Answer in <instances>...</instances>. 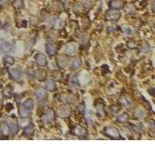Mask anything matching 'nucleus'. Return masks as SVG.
I'll return each mask as SVG.
<instances>
[{
    "mask_svg": "<svg viewBox=\"0 0 155 155\" xmlns=\"http://www.w3.org/2000/svg\"><path fill=\"white\" fill-rule=\"evenodd\" d=\"M15 44L11 41L7 40H1L0 41V49L6 53H10L14 50Z\"/></svg>",
    "mask_w": 155,
    "mask_h": 155,
    "instance_id": "nucleus-1",
    "label": "nucleus"
},
{
    "mask_svg": "<svg viewBox=\"0 0 155 155\" xmlns=\"http://www.w3.org/2000/svg\"><path fill=\"white\" fill-rule=\"evenodd\" d=\"M106 135H108L109 137H112V138H119V131L114 128V127H108L107 129L106 130Z\"/></svg>",
    "mask_w": 155,
    "mask_h": 155,
    "instance_id": "nucleus-2",
    "label": "nucleus"
},
{
    "mask_svg": "<svg viewBox=\"0 0 155 155\" xmlns=\"http://www.w3.org/2000/svg\"><path fill=\"white\" fill-rule=\"evenodd\" d=\"M106 17L112 20H116L120 17V12H118L117 10H111L108 11L106 13Z\"/></svg>",
    "mask_w": 155,
    "mask_h": 155,
    "instance_id": "nucleus-3",
    "label": "nucleus"
},
{
    "mask_svg": "<svg viewBox=\"0 0 155 155\" xmlns=\"http://www.w3.org/2000/svg\"><path fill=\"white\" fill-rule=\"evenodd\" d=\"M36 62L40 66H45L47 64V58L46 57L42 54H38L35 56Z\"/></svg>",
    "mask_w": 155,
    "mask_h": 155,
    "instance_id": "nucleus-4",
    "label": "nucleus"
},
{
    "mask_svg": "<svg viewBox=\"0 0 155 155\" xmlns=\"http://www.w3.org/2000/svg\"><path fill=\"white\" fill-rule=\"evenodd\" d=\"M7 123L9 125V127H10V130H11L13 134H15L16 132L18 131V125L17 123L14 121V120H12L10 119H7Z\"/></svg>",
    "mask_w": 155,
    "mask_h": 155,
    "instance_id": "nucleus-5",
    "label": "nucleus"
},
{
    "mask_svg": "<svg viewBox=\"0 0 155 155\" xmlns=\"http://www.w3.org/2000/svg\"><path fill=\"white\" fill-rule=\"evenodd\" d=\"M10 75H11V78L12 79L17 80L21 76V72L18 68H12V70L10 71Z\"/></svg>",
    "mask_w": 155,
    "mask_h": 155,
    "instance_id": "nucleus-6",
    "label": "nucleus"
},
{
    "mask_svg": "<svg viewBox=\"0 0 155 155\" xmlns=\"http://www.w3.org/2000/svg\"><path fill=\"white\" fill-rule=\"evenodd\" d=\"M46 52L49 55H53L55 53V48L51 43H48L46 45Z\"/></svg>",
    "mask_w": 155,
    "mask_h": 155,
    "instance_id": "nucleus-7",
    "label": "nucleus"
},
{
    "mask_svg": "<svg viewBox=\"0 0 155 155\" xmlns=\"http://www.w3.org/2000/svg\"><path fill=\"white\" fill-rule=\"evenodd\" d=\"M10 127H9V126H8L7 124L3 123V124L1 126L0 132H1L3 135H5V136H8V135L10 134Z\"/></svg>",
    "mask_w": 155,
    "mask_h": 155,
    "instance_id": "nucleus-8",
    "label": "nucleus"
},
{
    "mask_svg": "<svg viewBox=\"0 0 155 155\" xmlns=\"http://www.w3.org/2000/svg\"><path fill=\"white\" fill-rule=\"evenodd\" d=\"M123 2L122 1H120V0H115V1L111 2V6L113 9L119 10V9L123 7Z\"/></svg>",
    "mask_w": 155,
    "mask_h": 155,
    "instance_id": "nucleus-9",
    "label": "nucleus"
},
{
    "mask_svg": "<svg viewBox=\"0 0 155 155\" xmlns=\"http://www.w3.org/2000/svg\"><path fill=\"white\" fill-rule=\"evenodd\" d=\"M35 95H36V98H39V99H40V98H45L46 96H47L46 92H45L44 89H42V88H40V89L36 90V92H35Z\"/></svg>",
    "mask_w": 155,
    "mask_h": 155,
    "instance_id": "nucleus-10",
    "label": "nucleus"
},
{
    "mask_svg": "<svg viewBox=\"0 0 155 155\" xmlns=\"http://www.w3.org/2000/svg\"><path fill=\"white\" fill-rule=\"evenodd\" d=\"M53 117H54V112L50 109V110H48L46 112V114L43 117V119H44L46 122H48L53 119Z\"/></svg>",
    "mask_w": 155,
    "mask_h": 155,
    "instance_id": "nucleus-11",
    "label": "nucleus"
},
{
    "mask_svg": "<svg viewBox=\"0 0 155 155\" xmlns=\"http://www.w3.org/2000/svg\"><path fill=\"white\" fill-rule=\"evenodd\" d=\"M46 89L48 91H54L55 89V84L52 80H49L46 82Z\"/></svg>",
    "mask_w": 155,
    "mask_h": 155,
    "instance_id": "nucleus-12",
    "label": "nucleus"
},
{
    "mask_svg": "<svg viewBox=\"0 0 155 155\" xmlns=\"http://www.w3.org/2000/svg\"><path fill=\"white\" fill-rule=\"evenodd\" d=\"M24 107L27 109H32L34 108V101L32 99H27L24 102Z\"/></svg>",
    "mask_w": 155,
    "mask_h": 155,
    "instance_id": "nucleus-13",
    "label": "nucleus"
},
{
    "mask_svg": "<svg viewBox=\"0 0 155 155\" xmlns=\"http://www.w3.org/2000/svg\"><path fill=\"white\" fill-rule=\"evenodd\" d=\"M65 52L69 54H73L75 52V47L73 44H69L65 48Z\"/></svg>",
    "mask_w": 155,
    "mask_h": 155,
    "instance_id": "nucleus-14",
    "label": "nucleus"
},
{
    "mask_svg": "<svg viewBox=\"0 0 155 155\" xmlns=\"http://www.w3.org/2000/svg\"><path fill=\"white\" fill-rule=\"evenodd\" d=\"M120 102L123 105H124V106H128V105L130 104V98L127 96H122L121 98H120Z\"/></svg>",
    "mask_w": 155,
    "mask_h": 155,
    "instance_id": "nucleus-15",
    "label": "nucleus"
},
{
    "mask_svg": "<svg viewBox=\"0 0 155 155\" xmlns=\"http://www.w3.org/2000/svg\"><path fill=\"white\" fill-rule=\"evenodd\" d=\"M34 132V128L32 125H29V126H26L25 129H24V133L27 135H30Z\"/></svg>",
    "mask_w": 155,
    "mask_h": 155,
    "instance_id": "nucleus-16",
    "label": "nucleus"
},
{
    "mask_svg": "<svg viewBox=\"0 0 155 155\" xmlns=\"http://www.w3.org/2000/svg\"><path fill=\"white\" fill-rule=\"evenodd\" d=\"M81 65V61L79 59H74L71 64V66L73 69H77L78 68H79Z\"/></svg>",
    "mask_w": 155,
    "mask_h": 155,
    "instance_id": "nucleus-17",
    "label": "nucleus"
},
{
    "mask_svg": "<svg viewBox=\"0 0 155 155\" xmlns=\"http://www.w3.org/2000/svg\"><path fill=\"white\" fill-rule=\"evenodd\" d=\"M127 119H128V116L126 113L121 114L117 117V120L119 122H120V123H125V122L127 121Z\"/></svg>",
    "mask_w": 155,
    "mask_h": 155,
    "instance_id": "nucleus-18",
    "label": "nucleus"
},
{
    "mask_svg": "<svg viewBox=\"0 0 155 155\" xmlns=\"http://www.w3.org/2000/svg\"><path fill=\"white\" fill-rule=\"evenodd\" d=\"M29 109H24V108H22V109H20V115H21V116L22 117H28L29 116H30V112L28 111Z\"/></svg>",
    "mask_w": 155,
    "mask_h": 155,
    "instance_id": "nucleus-19",
    "label": "nucleus"
},
{
    "mask_svg": "<svg viewBox=\"0 0 155 155\" xmlns=\"http://www.w3.org/2000/svg\"><path fill=\"white\" fill-rule=\"evenodd\" d=\"M74 132H75V133H76L77 135H81V136H82V135H84V134H85V130H84V128H82V127H80V126L76 127L75 130H74Z\"/></svg>",
    "mask_w": 155,
    "mask_h": 155,
    "instance_id": "nucleus-20",
    "label": "nucleus"
},
{
    "mask_svg": "<svg viewBox=\"0 0 155 155\" xmlns=\"http://www.w3.org/2000/svg\"><path fill=\"white\" fill-rule=\"evenodd\" d=\"M68 112H69V109L68 108H63L61 109V112H59V114L61 116H65L68 115Z\"/></svg>",
    "mask_w": 155,
    "mask_h": 155,
    "instance_id": "nucleus-21",
    "label": "nucleus"
},
{
    "mask_svg": "<svg viewBox=\"0 0 155 155\" xmlns=\"http://www.w3.org/2000/svg\"><path fill=\"white\" fill-rule=\"evenodd\" d=\"M5 60L6 61V63L10 64H13L14 62H15V60L12 57H10V56H6L5 58Z\"/></svg>",
    "mask_w": 155,
    "mask_h": 155,
    "instance_id": "nucleus-22",
    "label": "nucleus"
},
{
    "mask_svg": "<svg viewBox=\"0 0 155 155\" xmlns=\"http://www.w3.org/2000/svg\"><path fill=\"white\" fill-rule=\"evenodd\" d=\"M4 95L6 96V97H8V98H10V97H11V95H12V91L10 90V88H6L5 90H4Z\"/></svg>",
    "mask_w": 155,
    "mask_h": 155,
    "instance_id": "nucleus-23",
    "label": "nucleus"
},
{
    "mask_svg": "<svg viewBox=\"0 0 155 155\" xmlns=\"http://www.w3.org/2000/svg\"><path fill=\"white\" fill-rule=\"evenodd\" d=\"M14 6L17 8H20L23 6V0H16L14 2Z\"/></svg>",
    "mask_w": 155,
    "mask_h": 155,
    "instance_id": "nucleus-24",
    "label": "nucleus"
},
{
    "mask_svg": "<svg viewBox=\"0 0 155 155\" xmlns=\"http://www.w3.org/2000/svg\"><path fill=\"white\" fill-rule=\"evenodd\" d=\"M79 110H80L81 112H83L84 111V105H81V106H79Z\"/></svg>",
    "mask_w": 155,
    "mask_h": 155,
    "instance_id": "nucleus-25",
    "label": "nucleus"
},
{
    "mask_svg": "<svg viewBox=\"0 0 155 155\" xmlns=\"http://www.w3.org/2000/svg\"><path fill=\"white\" fill-rule=\"evenodd\" d=\"M6 1L7 0H0V4H4V3H6Z\"/></svg>",
    "mask_w": 155,
    "mask_h": 155,
    "instance_id": "nucleus-26",
    "label": "nucleus"
},
{
    "mask_svg": "<svg viewBox=\"0 0 155 155\" xmlns=\"http://www.w3.org/2000/svg\"><path fill=\"white\" fill-rule=\"evenodd\" d=\"M0 100H1V95H0Z\"/></svg>",
    "mask_w": 155,
    "mask_h": 155,
    "instance_id": "nucleus-27",
    "label": "nucleus"
}]
</instances>
